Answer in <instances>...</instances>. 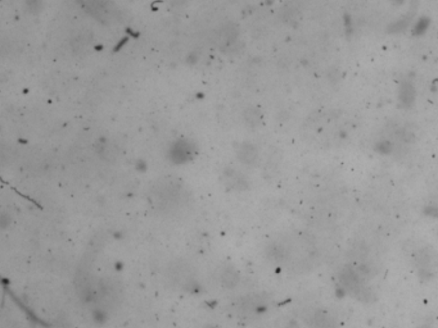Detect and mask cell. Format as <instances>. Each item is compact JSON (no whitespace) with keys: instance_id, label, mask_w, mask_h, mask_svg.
I'll list each match as a JSON object with an SVG mask.
<instances>
[{"instance_id":"1","label":"cell","mask_w":438,"mask_h":328,"mask_svg":"<svg viewBox=\"0 0 438 328\" xmlns=\"http://www.w3.org/2000/svg\"><path fill=\"white\" fill-rule=\"evenodd\" d=\"M87 14L99 22H111L116 18L117 9L109 0H78Z\"/></svg>"},{"instance_id":"2","label":"cell","mask_w":438,"mask_h":328,"mask_svg":"<svg viewBox=\"0 0 438 328\" xmlns=\"http://www.w3.org/2000/svg\"><path fill=\"white\" fill-rule=\"evenodd\" d=\"M238 30L234 25H227L218 32V44L222 50H230L238 43Z\"/></svg>"},{"instance_id":"3","label":"cell","mask_w":438,"mask_h":328,"mask_svg":"<svg viewBox=\"0 0 438 328\" xmlns=\"http://www.w3.org/2000/svg\"><path fill=\"white\" fill-rule=\"evenodd\" d=\"M171 278L179 285L187 286L193 281V272L190 267L185 263H175L171 267Z\"/></svg>"},{"instance_id":"4","label":"cell","mask_w":438,"mask_h":328,"mask_svg":"<svg viewBox=\"0 0 438 328\" xmlns=\"http://www.w3.org/2000/svg\"><path fill=\"white\" fill-rule=\"evenodd\" d=\"M236 155H238V158H239L240 162H243L247 165H252V164L257 161L258 153L257 149L252 145V144L243 143L236 149Z\"/></svg>"},{"instance_id":"5","label":"cell","mask_w":438,"mask_h":328,"mask_svg":"<svg viewBox=\"0 0 438 328\" xmlns=\"http://www.w3.org/2000/svg\"><path fill=\"white\" fill-rule=\"evenodd\" d=\"M222 178H224L225 186H227L230 189L242 190L247 187V181L244 180V177L242 176V173H239V172H236L234 169L225 170V173L222 174Z\"/></svg>"},{"instance_id":"6","label":"cell","mask_w":438,"mask_h":328,"mask_svg":"<svg viewBox=\"0 0 438 328\" xmlns=\"http://www.w3.org/2000/svg\"><path fill=\"white\" fill-rule=\"evenodd\" d=\"M192 155H193L192 145L188 144L187 141H177V143L174 145V148H172L171 158L172 161L176 162V163L187 162Z\"/></svg>"},{"instance_id":"7","label":"cell","mask_w":438,"mask_h":328,"mask_svg":"<svg viewBox=\"0 0 438 328\" xmlns=\"http://www.w3.org/2000/svg\"><path fill=\"white\" fill-rule=\"evenodd\" d=\"M415 100V89L410 82H404L400 89V102L402 106L410 107Z\"/></svg>"},{"instance_id":"8","label":"cell","mask_w":438,"mask_h":328,"mask_svg":"<svg viewBox=\"0 0 438 328\" xmlns=\"http://www.w3.org/2000/svg\"><path fill=\"white\" fill-rule=\"evenodd\" d=\"M244 118H246V122L249 126H258L261 124L262 122V113L260 111V109L257 108H248L244 111Z\"/></svg>"},{"instance_id":"9","label":"cell","mask_w":438,"mask_h":328,"mask_svg":"<svg viewBox=\"0 0 438 328\" xmlns=\"http://www.w3.org/2000/svg\"><path fill=\"white\" fill-rule=\"evenodd\" d=\"M221 279H222V285H224L225 287L233 288L234 286L238 283V281H239V277H238V273H236L233 268H229V270L225 271L222 277H221Z\"/></svg>"},{"instance_id":"10","label":"cell","mask_w":438,"mask_h":328,"mask_svg":"<svg viewBox=\"0 0 438 328\" xmlns=\"http://www.w3.org/2000/svg\"><path fill=\"white\" fill-rule=\"evenodd\" d=\"M314 326L315 328H332L333 322L329 317L324 314V313H319L314 317Z\"/></svg>"},{"instance_id":"11","label":"cell","mask_w":438,"mask_h":328,"mask_svg":"<svg viewBox=\"0 0 438 328\" xmlns=\"http://www.w3.org/2000/svg\"><path fill=\"white\" fill-rule=\"evenodd\" d=\"M89 47V39L86 36H80L73 41V49L76 53H84Z\"/></svg>"},{"instance_id":"12","label":"cell","mask_w":438,"mask_h":328,"mask_svg":"<svg viewBox=\"0 0 438 328\" xmlns=\"http://www.w3.org/2000/svg\"><path fill=\"white\" fill-rule=\"evenodd\" d=\"M27 5L30 8V12H39L43 8V1L41 0H27Z\"/></svg>"},{"instance_id":"13","label":"cell","mask_w":438,"mask_h":328,"mask_svg":"<svg viewBox=\"0 0 438 328\" xmlns=\"http://www.w3.org/2000/svg\"><path fill=\"white\" fill-rule=\"evenodd\" d=\"M427 27H428V19H420V21H418L415 28H414V32L415 34H422V32L426 31Z\"/></svg>"}]
</instances>
